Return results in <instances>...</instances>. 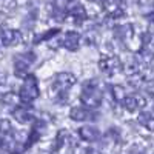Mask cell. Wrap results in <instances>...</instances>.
Segmentation results:
<instances>
[{"mask_svg":"<svg viewBox=\"0 0 154 154\" xmlns=\"http://www.w3.org/2000/svg\"><path fill=\"white\" fill-rule=\"evenodd\" d=\"M16 100H20V99H19V96H14L12 93H9V94H6V96L2 97V102H3V103H14Z\"/></svg>","mask_w":154,"mask_h":154,"instance_id":"obj_18","label":"cell"},{"mask_svg":"<svg viewBox=\"0 0 154 154\" xmlns=\"http://www.w3.org/2000/svg\"><path fill=\"white\" fill-rule=\"evenodd\" d=\"M102 99H103V94H102V91L97 88V83L96 82L88 83L83 88L82 94H80V100H82V103H83V108H86V109L99 108L100 103H102Z\"/></svg>","mask_w":154,"mask_h":154,"instance_id":"obj_1","label":"cell"},{"mask_svg":"<svg viewBox=\"0 0 154 154\" xmlns=\"http://www.w3.org/2000/svg\"><path fill=\"white\" fill-rule=\"evenodd\" d=\"M12 131V125L8 119H0V133L3 134H9Z\"/></svg>","mask_w":154,"mask_h":154,"instance_id":"obj_17","label":"cell"},{"mask_svg":"<svg viewBox=\"0 0 154 154\" xmlns=\"http://www.w3.org/2000/svg\"><path fill=\"white\" fill-rule=\"evenodd\" d=\"M38 85L34 75H26L25 80L20 86V91H19V99L23 105H29L31 102H34L38 97Z\"/></svg>","mask_w":154,"mask_h":154,"instance_id":"obj_2","label":"cell"},{"mask_svg":"<svg viewBox=\"0 0 154 154\" xmlns=\"http://www.w3.org/2000/svg\"><path fill=\"white\" fill-rule=\"evenodd\" d=\"M154 59V56H152V51L149 49V48H143V49H140L139 53H137V62H140V63H148L151 62Z\"/></svg>","mask_w":154,"mask_h":154,"instance_id":"obj_14","label":"cell"},{"mask_svg":"<svg viewBox=\"0 0 154 154\" xmlns=\"http://www.w3.org/2000/svg\"><path fill=\"white\" fill-rule=\"evenodd\" d=\"M148 45H149V46H151V48L154 49V34H152V35H149V40H148Z\"/></svg>","mask_w":154,"mask_h":154,"instance_id":"obj_21","label":"cell"},{"mask_svg":"<svg viewBox=\"0 0 154 154\" xmlns=\"http://www.w3.org/2000/svg\"><path fill=\"white\" fill-rule=\"evenodd\" d=\"M63 46L69 51H77L79 49V45H80V34L75 32V31H68L63 37Z\"/></svg>","mask_w":154,"mask_h":154,"instance_id":"obj_10","label":"cell"},{"mask_svg":"<svg viewBox=\"0 0 154 154\" xmlns=\"http://www.w3.org/2000/svg\"><path fill=\"white\" fill-rule=\"evenodd\" d=\"M23 40V35L17 29H6L0 28V46H9V45H17Z\"/></svg>","mask_w":154,"mask_h":154,"instance_id":"obj_5","label":"cell"},{"mask_svg":"<svg viewBox=\"0 0 154 154\" xmlns=\"http://www.w3.org/2000/svg\"><path fill=\"white\" fill-rule=\"evenodd\" d=\"M139 123L143 125L146 130L154 131V114L149 111H142L139 114Z\"/></svg>","mask_w":154,"mask_h":154,"instance_id":"obj_12","label":"cell"},{"mask_svg":"<svg viewBox=\"0 0 154 154\" xmlns=\"http://www.w3.org/2000/svg\"><path fill=\"white\" fill-rule=\"evenodd\" d=\"M122 103H123V108L126 111L134 112V111H137L139 108H142L145 105V99L142 96H139V94H133V96H126Z\"/></svg>","mask_w":154,"mask_h":154,"instance_id":"obj_9","label":"cell"},{"mask_svg":"<svg viewBox=\"0 0 154 154\" xmlns=\"http://www.w3.org/2000/svg\"><path fill=\"white\" fill-rule=\"evenodd\" d=\"M111 94H112V99L116 102H123L126 94H125V88L120 86V85H112L111 86Z\"/></svg>","mask_w":154,"mask_h":154,"instance_id":"obj_15","label":"cell"},{"mask_svg":"<svg viewBox=\"0 0 154 154\" xmlns=\"http://www.w3.org/2000/svg\"><path fill=\"white\" fill-rule=\"evenodd\" d=\"M0 154H19L16 151H6V149H0Z\"/></svg>","mask_w":154,"mask_h":154,"instance_id":"obj_22","label":"cell"},{"mask_svg":"<svg viewBox=\"0 0 154 154\" xmlns=\"http://www.w3.org/2000/svg\"><path fill=\"white\" fill-rule=\"evenodd\" d=\"M79 136L85 142H96L100 134H99V130L94 126H82L79 130Z\"/></svg>","mask_w":154,"mask_h":154,"instance_id":"obj_11","label":"cell"},{"mask_svg":"<svg viewBox=\"0 0 154 154\" xmlns=\"http://www.w3.org/2000/svg\"><path fill=\"white\" fill-rule=\"evenodd\" d=\"M12 117H14L19 123H29L32 120H35L32 111L28 108V105H20L12 111Z\"/></svg>","mask_w":154,"mask_h":154,"instance_id":"obj_8","label":"cell"},{"mask_svg":"<svg viewBox=\"0 0 154 154\" xmlns=\"http://www.w3.org/2000/svg\"><path fill=\"white\" fill-rule=\"evenodd\" d=\"M69 16H71L77 23H82V22L86 19V9H85L82 5H74V6L69 9Z\"/></svg>","mask_w":154,"mask_h":154,"instance_id":"obj_13","label":"cell"},{"mask_svg":"<svg viewBox=\"0 0 154 154\" xmlns=\"http://www.w3.org/2000/svg\"><path fill=\"white\" fill-rule=\"evenodd\" d=\"M75 83V75L71 72H60L56 75V80L51 86V96H62Z\"/></svg>","mask_w":154,"mask_h":154,"instance_id":"obj_3","label":"cell"},{"mask_svg":"<svg viewBox=\"0 0 154 154\" xmlns=\"http://www.w3.org/2000/svg\"><path fill=\"white\" fill-rule=\"evenodd\" d=\"M128 154H140V151H139L137 148H133V149H131L130 152H128Z\"/></svg>","mask_w":154,"mask_h":154,"instance_id":"obj_23","label":"cell"},{"mask_svg":"<svg viewBox=\"0 0 154 154\" xmlns=\"http://www.w3.org/2000/svg\"><path fill=\"white\" fill-rule=\"evenodd\" d=\"M86 154H100V151L96 149V148H88L86 149Z\"/></svg>","mask_w":154,"mask_h":154,"instance_id":"obj_20","label":"cell"},{"mask_svg":"<svg viewBox=\"0 0 154 154\" xmlns=\"http://www.w3.org/2000/svg\"><path fill=\"white\" fill-rule=\"evenodd\" d=\"M69 117L75 122H85V120H96L97 114L93 112L91 109L83 108V106H74L69 111Z\"/></svg>","mask_w":154,"mask_h":154,"instance_id":"obj_7","label":"cell"},{"mask_svg":"<svg viewBox=\"0 0 154 154\" xmlns=\"http://www.w3.org/2000/svg\"><path fill=\"white\" fill-rule=\"evenodd\" d=\"M123 72L126 75H137L139 74V62L134 60V62L126 63V65L123 66Z\"/></svg>","mask_w":154,"mask_h":154,"instance_id":"obj_16","label":"cell"},{"mask_svg":"<svg viewBox=\"0 0 154 154\" xmlns=\"http://www.w3.org/2000/svg\"><path fill=\"white\" fill-rule=\"evenodd\" d=\"M35 60V56L32 53H26V54H20L19 57H16V62H14V72L17 77H22L25 75L26 77V71L28 68L31 66V63Z\"/></svg>","mask_w":154,"mask_h":154,"instance_id":"obj_4","label":"cell"},{"mask_svg":"<svg viewBox=\"0 0 154 154\" xmlns=\"http://www.w3.org/2000/svg\"><path fill=\"white\" fill-rule=\"evenodd\" d=\"M151 154H154V149H152V152H151Z\"/></svg>","mask_w":154,"mask_h":154,"instance_id":"obj_25","label":"cell"},{"mask_svg":"<svg viewBox=\"0 0 154 154\" xmlns=\"http://www.w3.org/2000/svg\"><path fill=\"white\" fill-rule=\"evenodd\" d=\"M11 93V86L8 85V83H5V82H0V96H6V94H9Z\"/></svg>","mask_w":154,"mask_h":154,"instance_id":"obj_19","label":"cell"},{"mask_svg":"<svg viewBox=\"0 0 154 154\" xmlns=\"http://www.w3.org/2000/svg\"><path fill=\"white\" fill-rule=\"evenodd\" d=\"M93 2H102V3H103V2H105V0H93Z\"/></svg>","mask_w":154,"mask_h":154,"instance_id":"obj_24","label":"cell"},{"mask_svg":"<svg viewBox=\"0 0 154 154\" xmlns=\"http://www.w3.org/2000/svg\"><path fill=\"white\" fill-rule=\"evenodd\" d=\"M99 68L103 71V72H108V74H114L120 71L122 65H120V60L116 57V56H105L102 57L100 62H99Z\"/></svg>","mask_w":154,"mask_h":154,"instance_id":"obj_6","label":"cell"}]
</instances>
